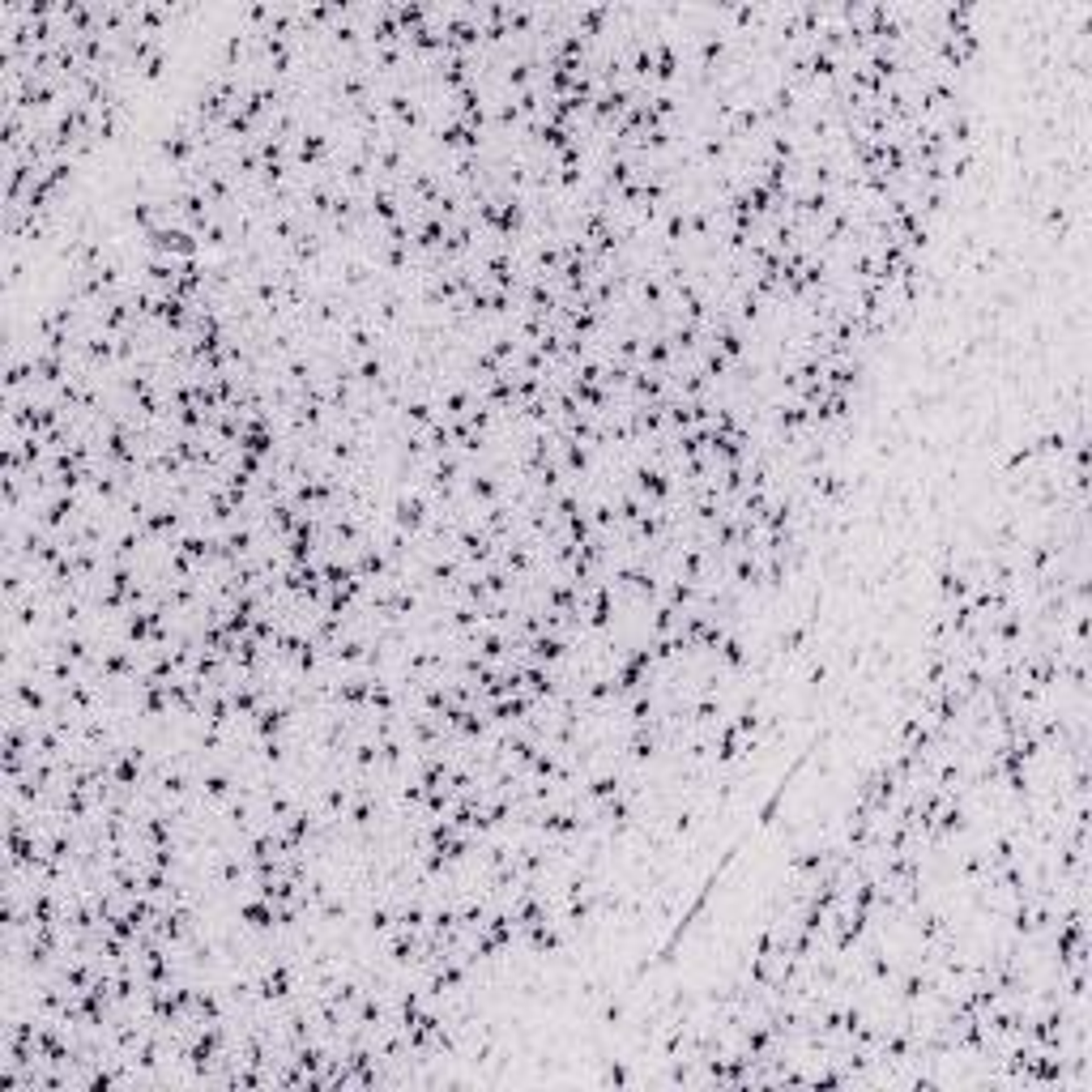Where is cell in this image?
<instances>
[{"instance_id": "obj_24", "label": "cell", "mask_w": 1092, "mask_h": 1092, "mask_svg": "<svg viewBox=\"0 0 1092 1092\" xmlns=\"http://www.w3.org/2000/svg\"><path fill=\"white\" fill-rule=\"evenodd\" d=\"M316 563H320V581H324V589H342V585H351L354 581V568L346 559H316Z\"/></svg>"}, {"instance_id": "obj_36", "label": "cell", "mask_w": 1092, "mask_h": 1092, "mask_svg": "<svg viewBox=\"0 0 1092 1092\" xmlns=\"http://www.w3.org/2000/svg\"><path fill=\"white\" fill-rule=\"evenodd\" d=\"M367 708H372V713H397V692H392V683H376Z\"/></svg>"}, {"instance_id": "obj_7", "label": "cell", "mask_w": 1092, "mask_h": 1092, "mask_svg": "<svg viewBox=\"0 0 1092 1092\" xmlns=\"http://www.w3.org/2000/svg\"><path fill=\"white\" fill-rule=\"evenodd\" d=\"M466 491L478 500V508H491L504 500V478L491 474V469H469L466 474Z\"/></svg>"}, {"instance_id": "obj_2", "label": "cell", "mask_w": 1092, "mask_h": 1092, "mask_svg": "<svg viewBox=\"0 0 1092 1092\" xmlns=\"http://www.w3.org/2000/svg\"><path fill=\"white\" fill-rule=\"evenodd\" d=\"M295 990H299V969L290 960H273L270 969L256 977V999L261 1003H286V999H295Z\"/></svg>"}, {"instance_id": "obj_33", "label": "cell", "mask_w": 1092, "mask_h": 1092, "mask_svg": "<svg viewBox=\"0 0 1092 1092\" xmlns=\"http://www.w3.org/2000/svg\"><path fill=\"white\" fill-rule=\"evenodd\" d=\"M679 619H683V611L658 602V606H653V640H658V636H674V631H679Z\"/></svg>"}, {"instance_id": "obj_8", "label": "cell", "mask_w": 1092, "mask_h": 1092, "mask_svg": "<svg viewBox=\"0 0 1092 1092\" xmlns=\"http://www.w3.org/2000/svg\"><path fill=\"white\" fill-rule=\"evenodd\" d=\"M239 922H243L248 931H273V926H277V904L252 892V897L239 900Z\"/></svg>"}, {"instance_id": "obj_17", "label": "cell", "mask_w": 1092, "mask_h": 1092, "mask_svg": "<svg viewBox=\"0 0 1092 1092\" xmlns=\"http://www.w3.org/2000/svg\"><path fill=\"white\" fill-rule=\"evenodd\" d=\"M627 755H631L636 764H649V760L658 755V734H653V726H631V734H627Z\"/></svg>"}, {"instance_id": "obj_1", "label": "cell", "mask_w": 1092, "mask_h": 1092, "mask_svg": "<svg viewBox=\"0 0 1092 1092\" xmlns=\"http://www.w3.org/2000/svg\"><path fill=\"white\" fill-rule=\"evenodd\" d=\"M146 248L154 256H175V261H196L201 256V239L188 227H180V222H167L158 231H146Z\"/></svg>"}, {"instance_id": "obj_34", "label": "cell", "mask_w": 1092, "mask_h": 1092, "mask_svg": "<svg viewBox=\"0 0 1092 1092\" xmlns=\"http://www.w3.org/2000/svg\"><path fill=\"white\" fill-rule=\"evenodd\" d=\"M423 435H427V448L435 453V457H444V453H453V448H457V444H453V431H448V423H444V419H435V423H431Z\"/></svg>"}, {"instance_id": "obj_25", "label": "cell", "mask_w": 1092, "mask_h": 1092, "mask_svg": "<svg viewBox=\"0 0 1092 1092\" xmlns=\"http://www.w3.org/2000/svg\"><path fill=\"white\" fill-rule=\"evenodd\" d=\"M717 658H721V665H726V670H742V665H747V658H751V653H747V640H742L739 631H730V636L721 640Z\"/></svg>"}, {"instance_id": "obj_26", "label": "cell", "mask_w": 1092, "mask_h": 1092, "mask_svg": "<svg viewBox=\"0 0 1092 1092\" xmlns=\"http://www.w3.org/2000/svg\"><path fill=\"white\" fill-rule=\"evenodd\" d=\"M385 372H389V367H385V358L376 351L363 354V358H354V380H358V385H380Z\"/></svg>"}, {"instance_id": "obj_28", "label": "cell", "mask_w": 1092, "mask_h": 1092, "mask_svg": "<svg viewBox=\"0 0 1092 1092\" xmlns=\"http://www.w3.org/2000/svg\"><path fill=\"white\" fill-rule=\"evenodd\" d=\"M555 777H559V751L543 747L534 755V764H529V781H555Z\"/></svg>"}, {"instance_id": "obj_27", "label": "cell", "mask_w": 1092, "mask_h": 1092, "mask_svg": "<svg viewBox=\"0 0 1092 1092\" xmlns=\"http://www.w3.org/2000/svg\"><path fill=\"white\" fill-rule=\"evenodd\" d=\"M141 773H146V768H141V760H137V755H119L116 764H112V781L124 785V789H133V785L141 781Z\"/></svg>"}, {"instance_id": "obj_14", "label": "cell", "mask_w": 1092, "mask_h": 1092, "mask_svg": "<svg viewBox=\"0 0 1092 1092\" xmlns=\"http://www.w3.org/2000/svg\"><path fill=\"white\" fill-rule=\"evenodd\" d=\"M196 785H201V794H205L214 807H222V802H231V798H235V777L227 773V768H209V773L196 781Z\"/></svg>"}, {"instance_id": "obj_3", "label": "cell", "mask_w": 1092, "mask_h": 1092, "mask_svg": "<svg viewBox=\"0 0 1092 1092\" xmlns=\"http://www.w3.org/2000/svg\"><path fill=\"white\" fill-rule=\"evenodd\" d=\"M392 525H397L401 534L419 538V534H423V529L431 525V504H427V495H419V491H406V495H397V500H392Z\"/></svg>"}, {"instance_id": "obj_20", "label": "cell", "mask_w": 1092, "mask_h": 1092, "mask_svg": "<svg viewBox=\"0 0 1092 1092\" xmlns=\"http://www.w3.org/2000/svg\"><path fill=\"white\" fill-rule=\"evenodd\" d=\"M585 794H589V802L597 807V802L624 794V777H619V773H593V777L585 781Z\"/></svg>"}, {"instance_id": "obj_12", "label": "cell", "mask_w": 1092, "mask_h": 1092, "mask_svg": "<svg viewBox=\"0 0 1092 1092\" xmlns=\"http://www.w3.org/2000/svg\"><path fill=\"white\" fill-rule=\"evenodd\" d=\"M606 26H611V0H585V9H581V17H577L581 39H597Z\"/></svg>"}, {"instance_id": "obj_10", "label": "cell", "mask_w": 1092, "mask_h": 1092, "mask_svg": "<svg viewBox=\"0 0 1092 1092\" xmlns=\"http://www.w3.org/2000/svg\"><path fill=\"white\" fill-rule=\"evenodd\" d=\"M742 747H747V734H742L734 721H721L717 734H713V755H717V764H734L742 755Z\"/></svg>"}, {"instance_id": "obj_4", "label": "cell", "mask_w": 1092, "mask_h": 1092, "mask_svg": "<svg viewBox=\"0 0 1092 1092\" xmlns=\"http://www.w3.org/2000/svg\"><path fill=\"white\" fill-rule=\"evenodd\" d=\"M568 658V636H559V631H538L534 640H529V649H525V658L521 665L534 662V665H559Z\"/></svg>"}, {"instance_id": "obj_9", "label": "cell", "mask_w": 1092, "mask_h": 1092, "mask_svg": "<svg viewBox=\"0 0 1092 1092\" xmlns=\"http://www.w3.org/2000/svg\"><path fill=\"white\" fill-rule=\"evenodd\" d=\"M252 730H256V739H282V734L290 730V713H286V704L265 700V704H261V713L252 717Z\"/></svg>"}, {"instance_id": "obj_31", "label": "cell", "mask_w": 1092, "mask_h": 1092, "mask_svg": "<svg viewBox=\"0 0 1092 1092\" xmlns=\"http://www.w3.org/2000/svg\"><path fill=\"white\" fill-rule=\"evenodd\" d=\"M367 926H372V935L376 938H389L397 931V909L392 904H376L372 913H367Z\"/></svg>"}, {"instance_id": "obj_16", "label": "cell", "mask_w": 1092, "mask_h": 1092, "mask_svg": "<svg viewBox=\"0 0 1092 1092\" xmlns=\"http://www.w3.org/2000/svg\"><path fill=\"white\" fill-rule=\"evenodd\" d=\"M474 401H478V389H469V385L448 389L440 397V419H466L469 410H474Z\"/></svg>"}, {"instance_id": "obj_35", "label": "cell", "mask_w": 1092, "mask_h": 1092, "mask_svg": "<svg viewBox=\"0 0 1092 1092\" xmlns=\"http://www.w3.org/2000/svg\"><path fill=\"white\" fill-rule=\"evenodd\" d=\"M137 704H141V713H146V717H167V713H171V700H167V687H146V692H141V700H137Z\"/></svg>"}, {"instance_id": "obj_29", "label": "cell", "mask_w": 1092, "mask_h": 1092, "mask_svg": "<svg viewBox=\"0 0 1092 1092\" xmlns=\"http://www.w3.org/2000/svg\"><path fill=\"white\" fill-rule=\"evenodd\" d=\"M435 419H440L435 401H423V397H419V401H410V406H406V423H410L414 431H427Z\"/></svg>"}, {"instance_id": "obj_21", "label": "cell", "mask_w": 1092, "mask_h": 1092, "mask_svg": "<svg viewBox=\"0 0 1092 1092\" xmlns=\"http://www.w3.org/2000/svg\"><path fill=\"white\" fill-rule=\"evenodd\" d=\"M427 22H431L427 4H419V0H397V26H401V35H414V31L427 26Z\"/></svg>"}, {"instance_id": "obj_19", "label": "cell", "mask_w": 1092, "mask_h": 1092, "mask_svg": "<svg viewBox=\"0 0 1092 1092\" xmlns=\"http://www.w3.org/2000/svg\"><path fill=\"white\" fill-rule=\"evenodd\" d=\"M704 572H708V555H704V546H687V550L679 555V581L700 585Z\"/></svg>"}, {"instance_id": "obj_32", "label": "cell", "mask_w": 1092, "mask_h": 1092, "mask_svg": "<svg viewBox=\"0 0 1092 1092\" xmlns=\"http://www.w3.org/2000/svg\"><path fill=\"white\" fill-rule=\"evenodd\" d=\"M427 918H431V909L423 904V900H410V904H401V909H397V926H406V931H423V926H427Z\"/></svg>"}, {"instance_id": "obj_5", "label": "cell", "mask_w": 1092, "mask_h": 1092, "mask_svg": "<svg viewBox=\"0 0 1092 1092\" xmlns=\"http://www.w3.org/2000/svg\"><path fill=\"white\" fill-rule=\"evenodd\" d=\"M286 559L290 563H312L316 559V516H299L295 521V529H290V538H286Z\"/></svg>"}, {"instance_id": "obj_22", "label": "cell", "mask_w": 1092, "mask_h": 1092, "mask_svg": "<svg viewBox=\"0 0 1092 1092\" xmlns=\"http://www.w3.org/2000/svg\"><path fill=\"white\" fill-rule=\"evenodd\" d=\"M457 836H461V828H457L448 816H440V819H431L427 823V850H440V854H444Z\"/></svg>"}, {"instance_id": "obj_18", "label": "cell", "mask_w": 1092, "mask_h": 1092, "mask_svg": "<svg viewBox=\"0 0 1092 1092\" xmlns=\"http://www.w3.org/2000/svg\"><path fill=\"white\" fill-rule=\"evenodd\" d=\"M589 461H593V457H589V448H585V444H577V440H568V444L559 448V469L568 474V482H572V478H585Z\"/></svg>"}, {"instance_id": "obj_30", "label": "cell", "mask_w": 1092, "mask_h": 1092, "mask_svg": "<svg viewBox=\"0 0 1092 1092\" xmlns=\"http://www.w3.org/2000/svg\"><path fill=\"white\" fill-rule=\"evenodd\" d=\"M645 512H649V508H645V500H640L636 491H624V495L615 500V516H619V525H636Z\"/></svg>"}, {"instance_id": "obj_11", "label": "cell", "mask_w": 1092, "mask_h": 1092, "mask_svg": "<svg viewBox=\"0 0 1092 1092\" xmlns=\"http://www.w3.org/2000/svg\"><path fill=\"white\" fill-rule=\"evenodd\" d=\"M935 589H938V597H943L947 606H956V602H965V597L973 593V581H969L960 568H938Z\"/></svg>"}, {"instance_id": "obj_6", "label": "cell", "mask_w": 1092, "mask_h": 1092, "mask_svg": "<svg viewBox=\"0 0 1092 1092\" xmlns=\"http://www.w3.org/2000/svg\"><path fill=\"white\" fill-rule=\"evenodd\" d=\"M419 947H423V935H419V931H406V926H397V931L385 938V956H389L397 969H414Z\"/></svg>"}, {"instance_id": "obj_23", "label": "cell", "mask_w": 1092, "mask_h": 1092, "mask_svg": "<svg viewBox=\"0 0 1092 1092\" xmlns=\"http://www.w3.org/2000/svg\"><path fill=\"white\" fill-rule=\"evenodd\" d=\"M538 137H543V146L550 150V154L559 158L572 141H577V133L572 128H563V124H550V119H543V128H538Z\"/></svg>"}, {"instance_id": "obj_15", "label": "cell", "mask_w": 1092, "mask_h": 1092, "mask_svg": "<svg viewBox=\"0 0 1092 1092\" xmlns=\"http://www.w3.org/2000/svg\"><path fill=\"white\" fill-rule=\"evenodd\" d=\"M448 231H453V222H444L440 214H427L423 227L414 231V248H419V252H435V248H444Z\"/></svg>"}, {"instance_id": "obj_13", "label": "cell", "mask_w": 1092, "mask_h": 1092, "mask_svg": "<svg viewBox=\"0 0 1092 1092\" xmlns=\"http://www.w3.org/2000/svg\"><path fill=\"white\" fill-rule=\"evenodd\" d=\"M521 692H529L534 700H550V696H555V674H550V665H534V662L521 665Z\"/></svg>"}]
</instances>
